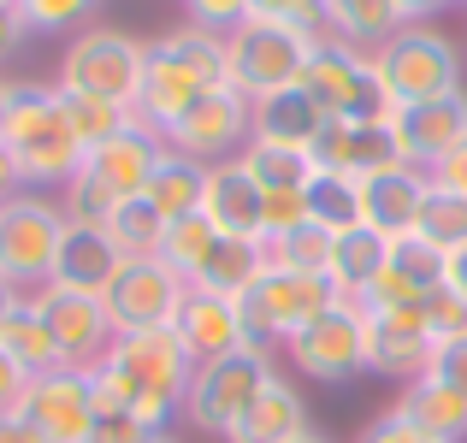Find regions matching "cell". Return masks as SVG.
<instances>
[{
    "mask_svg": "<svg viewBox=\"0 0 467 443\" xmlns=\"http://www.w3.org/2000/svg\"><path fill=\"white\" fill-rule=\"evenodd\" d=\"M190 373L195 361L178 343V331H130L89 366V390L101 414H137L142 432L171 438L183 426Z\"/></svg>",
    "mask_w": 467,
    "mask_h": 443,
    "instance_id": "1",
    "label": "cell"
},
{
    "mask_svg": "<svg viewBox=\"0 0 467 443\" xmlns=\"http://www.w3.org/2000/svg\"><path fill=\"white\" fill-rule=\"evenodd\" d=\"M0 148L12 154L24 190L54 195L89 166V148L78 142L59 101V83H36V77H6V125H0Z\"/></svg>",
    "mask_w": 467,
    "mask_h": 443,
    "instance_id": "2",
    "label": "cell"
},
{
    "mask_svg": "<svg viewBox=\"0 0 467 443\" xmlns=\"http://www.w3.org/2000/svg\"><path fill=\"white\" fill-rule=\"evenodd\" d=\"M225 83H231L225 36H213V30L183 18V24H171L166 36L149 42V71H142V95H137V107H130V118L166 137L202 95L225 89Z\"/></svg>",
    "mask_w": 467,
    "mask_h": 443,
    "instance_id": "3",
    "label": "cell"
},
{
    "mask_svg": "<svg viewBox=\"0 0 467 443\" xmlns=\"http://www.w3.org/2000/svg\"><path fill=\"white\" fill-rule=\"evenodd\" d=\"M278 378V361L273 349L261 343H243V349L219 355V361H202L190 373V397H183V426L202 438H219L225 443L249 420V408L266 397V385Z\"/></svg>",
    "mask_w": 467,
    "mask_h": 443,
    "instance_id": "4",
    "label": "cell"
},
{
    "mask_svg": "<svg viewBox=\"0 0 467 443\" xmlns=\"http://www.w3.org/2000/svg\"><path fill=\"white\" fill-rule=\"evenodd\" d=\"M142 71H149V42L119 24H89L66 42L54 83L66 95H101L113 107H137L142 95Z\"/></svg>",
    "mask_w": 467,
    "mask_h": 443,
    "instance_id": "5",
    "label": "cell"
},
{
    "mask_svg": "<svg viewBox=\"0 0 467 443\" xmlns=\"http://www.w3.org/2000/svg\"><path fill=\"white\" fill-rule=\"evenodd\" d=\"M373 59L397 107L462 95V83H467V47L450 30H438V24H402Z\"/></svg>",
    "mask_w": 467,
    "mask_h": 443,
    "instance_id": "6",
    "label": "cell"
},
{
    "mask_svg": "<svg viewBox=\"0 0 467 443\" xmlns=\"http://www.w3.org/2000/svg\"><path fill=\"white\" fill-rule=\"evenodd\" d=\"M319 36L296 30V24H273V18H243L237 30L225 36V59H231V83H237L249 101L261 95H278L290 83H302Z\"/></svg>",
    "mask_w": 467,
    "mask_h": 443,
    "instance_id": "7",
    "label": "cell"
},
{
    "mask_svg": "<svg viewBox=\"0 0 467 443\" xmlns=\"http://www.w3.org/2000/svg\"><path fill=\"white\" fill-rule=\"evenodd\" d=\"M66 207L54 195H36V190H18L6 207H0V278L18 284L24 295L42 290L54 278V254H59V237H66Z\"/></svg>",
    "mask_w": 467,
    "mask_h": 443,
    "instance_id": "8",
    "label": "cell"
},
{
    "mask_svg": "<svg viewBox=\"0 0 467 443\" xmlns=\"http://www.w3.org/2000/svg\"><path fill=\"white\" fill-rule=\"evenodd\" d=\"M302 89H308L331 118H390L397 113L385 77H379V59L367 54V47L337 42V36H319L308 71H302Z\"/></svg>",
    "mask_w": 467,
    "mask_h": 443,
    "instance_id": "9",
    "label": "cell"
},
{
    "mask_svg": "<svg viewBox=\"0 0 467 443\" xmlns=\"http://www.w3.org/2000/svg\"><path fill=\"white\" fill-rule=\"evenodd\" d=\"M285 361L296 366L308 385H349L367 373V314L361 302L337 295L326 314H314L296 337L285 343Z\"/></svg>",
    "mask_w": 467,
    "mask_h": 443,
    "instance_id": "10",
    "label": "cell"
},
{
    "mask_svg": "<svg viewBox=\"0 0 467 443\" xmlns=\"http://www.w3.org/2000/svg\"><path fill=\"white\" fill-rule=\"evenodd\" d=\"M337 302V284L331 278H308V273H290V266H273L254 278V290L243 295V319H249V343L261 349H285L314 314Z\"/></svg>",
    "mask_w": 467,
    "mask_h": 443,
    "instance_id": "11",
    "label": "cell"
},
{
    "mask_svg": "<svg viewBox=\"0 0 467 443\" xmlns=\"http://www.w3.org/2000/svg\"><path fill=\"white\" fill-rule=\"evenodd\" d=\"M183 295H190V278L171 273L160 254H125V266H119V278L107 284L101 302L113 331L130 337V331H171Z\"/></svg>",
    "mask_w": 467,
    "mask_h": 443,
    "instance_id": "12",
    "label": "cell"
},
{
    "mask_svg": "<svg viewBox=\"0 0 467 443\" xmlns=\"http://www.w3.org/2000/svg\"><path fill=\"white\" fill-rule=\"evenodd\" d=\"M249 142H254V101L237 89V83L202 95V101H195L190 113L166 130V148H171V154H190V160H202V166L237 160Z\"/></svg>",
    "mask_w": 467,
    "mask_h": 443,
    "instance_id": "13",
    "label": "cell"
},
{
    "mask_svg": "<svg viewBox=\"0 0 467 443\" xmlns=\"http://www.w3.org/2000/svg\"><path fill=\"white\" fill-rule=\"evenodd\" d=\"M314 171H343V178H373V171H390V166H409L402 154V137L390 118H326L319 137L308 148Z\"/></svg>",
    "mask_w": 467,
    "mask_h": 443,
    "instance_id": "14",
    "label": "cell"
},
{
    "mask_svg": "<svg viewBox=\"0 0 467 443\" xmlns=\"http://www.w3.org/2000/svg\"><path fill=\"white\" fill-rule=\"evenodd\" d=\"M30 302H36V314L47 319L59 355H66V366H83V373H89V366L119 343V331H113V319H107V302H101V295L42 284V290H30Z\"/></svg>",
    "mask_w": 467,
    "mask_h": 443,
    "instance_id": "15",
    "label": "cell"
},
{
    "mask_svg": "<svg viewBox=\"0 0 467 443\" xmlns=\"http://www.w3.org/2000/svg\"><path fill=\"white\" fill-rule=\"evenodd\" d=\"M18 414L47 443H83L101 408H95L89 373H83V366H59V373H42V378H30V385H24Z\"/></svg>",
    "mask_w": 467,
    "mask_h": 443,
    "instance_id": "16",
    "label": "cell"
},
{
    "mask_svg": "<svg viewBox=\"0 0 467 443\" xmlns=\"http://www.w3.org/2000/svg\"><path fill=\"white\" fill-rule=\"evenodd\" d=\"M390 125H397V137H402L409 166L438 171V166H444V160L467 142V89H462V95H438V101L397 107V113H390Z\"/></svg>",
    "mask_w": 467,
    "mask_h": 443,
    "instance_id": "17",
    "label": "cell"
},
{
    "mask_svg": "<svg viewBox=\"0 0 467 443\" xmlns=\"http://www.w3.org/2000/svg\"><path fill=\"white\" fill-rule=\"evenodd\" d=\"M432 355H438V343L426 337L420 307H409V314H367V373L414 385V378H426Z\"/></svg>",
    "mask_w": 467,
    "mask_h": 443,
    "instance_id": "18",
    "label": "cell"
},
{
    "mask_svg": "<svg viewBox=\"0 0 467 443\" xmlns=\"http://www.w3.org/2000/svg\"><path fill=\"white\" fill-rule=\"evenodd\" d=\"M171 331H178V343L190 349V361H219V355L243 349L249 343V319H243V302H231V295H213V290H195L183 295L178 319H171Z\"/></svg>",
    "mask_w": 467,
    "mask_h": 443,
    "instance_id": "19",
    "label": "cell"
},
{
    "mask_svg": "<svg viewBox=\"0 0 467 443\" xmlns=\"http://www.w3.org/2000/svg\"><path fill=\"white\" fill-rule=\"evenodd\" d=\"M426 190H432V171H420V166H390V171L361 178V225L379 231L385 242L409 237L420 225Z\"/></svg>",
    "mask_w": 467,
    "mask_h": 443,
    "instance_id": "20",
    "label": "cell"
},
{
    "mask_svg": "<svg viewBox=\"0 0 467 443\" xmlns=\"http://www.w3.org/2000/svg\"><path fill=\"white\" fill-rule=\"evenodd\" d=\"M166 154H171L166 137L130 118V125L119 130L113 142L89 148V171H95V178H101L107 190L119 195V201H137V195L154 183V171H160V160H166Z\"/></svg>",
    "mask_w": 467,
    "mask_h": 443,
    "instance_id": "21",
    "label": "cell"
},
{
    "mask_svg": "<svg viewBox=\"0 0 467 443\" xmlns=\"http://www.w3.org/2000/svg\"><path fill=\"white\" fill-rule=\"evenodd\" d=\"M119 266H125V249L113 242V231L107 225H78V219H71L66 237H59L54 278H47V284L83 290V295H107V284L119 278Z\"/></svg>",
    "mask_w": 467,
    "mask_h": 443,
    "instance_id": "22",
    "label": "cell"
},
{
    "mask_svg": "<svg viewBox=\"0 0 467 443\" xmlns=\"http://www.w3.org/2000/svg\"><path fill=\"white\" fill-rule=\"evenodd\" d=\"M261 207H266V190L249 178V166H243V160H219V166H207L202 213L213 219L219 237H249V242H261Z\"/></svg>",
    "mask_w": 467,
    "mask_h": 443,
    "instance_id": "23",
    "label": "cell"
},
{
    "mask_svg": "<svg viewBox=\"0 0 467 443\" xmlns=\"http://www.w3.org/2000/svg\"><path fill=\"white\" fill-rule=\"evenodd\" d=\"M326 118H331L326 107H319L302 83H290V89L254 101V142H278V148H302V154H308Z\"/></svg>",
    "mask_w": 467,
    "mask_h": 443,
    "instance_id": "24",
    "label": "cell"
},
{
    "mask_svg": "<svg viewBox=\"0 0 467 443\" xmlns=\"http://www.w3.org/2000/svg\"><path fill=\"white\" fill-rule=\"evenodd\" d=\"M308 432H314L308 402H302V390L278 373L273 385H266V397L249 408V420H243L225 443H296V438H308Z\"/></svg>",
    "mask_w": 467,
    "mask_h": 443,
    "instance_id": "25",
    "label": "cell"
},
{
    "mask_svg": "<svg viewBox=\"0 0 467 443\" xmlns=\"http://www.w3.org/2000/svg\"><path fill=\"white\" fill-rule=\"evenodd\" d=\"M397 408L409 414L420 432H432L438 443H462L467 438V397H462V390H450V385H438L432 373L414 378V385H402L397 390Z\"/></svg>",
    "mask_w": 467,
    "mask_h": 443,
    "instance_id": "26",
    "label": "cell"
},
{
    "mask_svg": "<svg viewBox=\"0 0 467 443\" xmlns=\"http://www.w3.org/2000/svg\"><path fill=\"white\" fill-rule=\"evenodd\" d=\"M402 24L409 18H402L397 0H326V36H337L349 47H367V54H379Z\"/></svg>",
    "mask_w": 467,
    "mask_h": 443,
    "instance_id": "27",
    "label": "cell"
},
{
    "mask_svg": "<svg viewBox=\"0 0 467 443\" xmlns=\"http://www.w3.org/2000/svg\"><path fill=\"white\" fill-rule=\"evenodd\" d=\"M266 273V242H249V237H219V249L207 254V266L195 273V290H213V295H243L254 290V278Z\"/></svg>",
    "mask_w": 467,
    "mask_h": 443,
    "instance_id": "28",
    "label": "cell"
},
{
    "mask_svg": "<svg viewBox=\"0 0 467 443\" xmlns=\"http://www.w3.org/2000/svg\"><path fill=\"white\" fill-rule=\"evenodd\" d=\"M385 261H390V242L367 225H349V231H337V249H331V284H337V295L355 302V295L385 273Z\"/></svg>",
    "mask_w": 467,
    "mask_h": 443,
    "instance_id": "29",
    "label": "cell"
},
{
    "mask_svg": "<svg viewBox=\"0 0 467 443\" xmlns=\"http://www.w3.org/2000/svg\"><path fill=\"white\" fill-rule=\"evenodd\" d=\"M0 349H6L30 378L59 373V366H66V355H59V343H54V331H47V319L36 314V302H24L18 314L0 325Z\"/></svg>",
    "mask_w": 467,
    "mask_h": 443,
    "instance_id": "30",
    "label": "cell"
},
{
    "mask_svg": "<svg viewBox=\"0 0 467 443\" xmlns=\"http://www.w3.org/2000/svg\"><path fill=\"white\" fill-rule=\"evenodd\" d=\"M202 190H207V166L202 160H190V154H166L160 160V171H154V183L142 195L160 207V219H183V213H202Z\"/></svg>",
    "mask_w": 467,
    "mask_h": 443,
    "instance_id": "31",
    "label": "cell"
},
{
    "mask_svg": "<svg viewBox=\"0 0 467 443\" xmlns=\"http://www.w3.org/2000/svg\"><path fill=\"white\" fill-rule=\"evenodd\" d=\"M243 166H249V178L261 183L266 195L273 190H308V178H314V160L302 154V148H278V142H249L243 148Z\"/></svg>",
    "mask_w": 467,
    "mask_h": 443,
    "instance_id": "32",
    "label": "cell"
},
{
    "mask_svg": "<svg viewBox=\"0 0 467 443\" xmlns=\"http://www.w3.org/2000/svg\"><path fill=\"white\" fill-rule=\"evenodd\" d=\"M219 249V231H213V219L207 213H183V219H171L166 225V242H160V261L171 266V273H183L195 284V273L207 266V254Z\"/></svg>",
    "mask_w": 467,
    "mask_h": 443,
    "instance_id": "33",
    "label": "cell"
},
{
    "mask_svg": "<svg viewBox=\"0 0 467 443\" xmlns=\"http://www.w3.org/2000/svg\"><path fill=\"white\" fill-rule=\"evenodd\" d=\"M331 249H337V231H326L319 219H308L302 231L266 242V261L290 266V273H308V278H331Z\"/></svg>",
    "mask_w": 467,
    "mask_h": 443,
    "instance_id": "34",
    "label": "cell"
},
{
    "mask_svg": "<svg viewBox=\"0 0 467 443\" xmlns=\"http://www.w3.org/2000/svg\"><path fill=\"white\" fill-rule=\"evenodd\" d=\"M308 213L326 231L361 225V183L343 178V171H314V178H308Z\"/></svg>",
    "mask_w": 467,
    "mask_h": 443,
    "instance_id": "35",
    "label": "cell"
},
{
    "mask_svg": "<svg viewBox=\"0 0 467 443\" xmlns=\"http://www.w3.org/2000/svg\"><path fill=\"white\" fill-rule=\"evenodd\" d=\"M420 231L432 249H467V195H456V190H444V183L432 178V190H426V207H420Z\"/></svg>",
    "mask_w": 467,
    "mask_h": 443,
    "instance_id": "36",
    "label": "cell"
},
{
    "mask_svg": "<svg viewBox=\"0 0 467 443\" xmlns=\"http://www.w3.org/2000/svg\"><path fill=\"white\" fill-rule=\"evenodd\" d=\"M107 231H113V242L125 254H160V242H166V219H160V207L149 201V195L119 201V213L107 219Z\"/></svg>",
    "mask_w": 467,
    "mask_h": 443,
    "instance_id": "37",
    "label": "cell"
},
{
    "mask_svg": "<svg viewBox=\"0 0 467 443\" xmlns=\"http://www.w3.org/2000/svg\"><path fill=\"white\" fill-rule=\"evenodd\" d=\"M59 101H66V118H71V130H78L83 148L113 142L119 130L130 125V107H113V101H101V95H66L59 89Z\"/></svg>",
    "mask_w": 467,
    "mask_h": 443,
    "instance_id": "38",
    "label": "cell"
},
{
    "mask_svg": "<svg viewBox=\"0 0 467 443\" xmlns=\"http://www.w3.org/2000/svg\"><path fill=\"white\" fill-rule=\"evenodd\" d=\"M444 261H450V254H444V249H432L420 231H409V237L390 242V266H397V273L409 278L414 290H426V295L444 290Z\"/></svg>",
    "mask_w": 467,
    "mask_h": 443,
    "instance_id": "39",
    "label": "cell"
},
{
    "mask_svg": "<svg viewBox=\"0 0 467 443\" xmlns=\"http://www.w3.org/2000/svg\"><path fill=\"white\" fill-rule=\"evenodd\" d=\"M59 207H66V219H78V225H107V219L119 213V195L107 190V183L95 178L89 166H83L78 178L59 190Z\"/></svg>",
    "mask_w": 467,
    "mask_h": 443,
    "instance_id": "40",
    "label": "cell"
},
{
    "mask_svg": "<svg viewBox=\"0 0 467 443\" xmlns=\"http://www.w3.org/2000/svg\"><path fill=\"white\" fill-rule=\"evenodd\" d=\"M101 0H24V18H30L36 36H59V30H89Z\"/></svg>",
    "mask_w": 467,
    "mask_h": 443,
    "instance_id": "41",
    "label": "cell"
},
{
    "mask_svg": "<svg viewBox=\"0 0 467 443\" xmlns=\"http://www.w3.org/2000/svg\"><path fill=\"white\" fill-rule=\"evenodd\" d=\"M355 302H361L367 314H409V307H420V302H426V290H414L409 278H402L397 266L385 261V273H379L373 284H367L361 295H355Z\"/></svg>",
    "mask_w": 467,
    "mask_h": 443,
    "instance_id": "42",
    "label": "cell"
},
{
    "mask_svg": "<svg viewBox=\"0 0 467 443\" xmlns=\"http://www.w3.org/2000/svg\"><path fill=\"white\" fill-rule=\"evenodd\" d=\"M420 319H426V337L444 349V343H462L467 337V302L456 290H432L420 302Z\"/></svg>",
    "mask_w": 467,
    "mask_h": 443,
    "instance_id": "43",
    "label": "cell"
},
{
    "mask_svg": "<svg viewBox=\"0 0 467 443\" xmlns=\"http://www.w3.org/2000/svg\"><path fill=\"white\" fill-rule=\"evenodd\" d=\"M308 190H273L266 195V207H261V242H278V237H290V231H302L308 225Z\"/></svg>",
    "mask_w": 467,
    "mask_h": 443,
    "instance_id": "44",
    "label": "cell"
},
{
    "mask_svg": "<svg viewBox=\"0 0 467 443\" xmlns=\"http://www.w3.org/2000/svg\"><path fill=\"white\" fill-rule=\"evenodd\" d=\"M254 18H273V24H296V30L326 36V0H249Z\"/></svg>",
    "mask_w": 467,
    "mask_h": 443,
    "instance_id": "45",
    "label": "cell"
},
{
    "mask_svg": "<svg viewBox=\"0 0 467 443\" xmlns=\"http://www.w3.org/2000/svg\"><path fill=\"white\" fill-rule=\"evenodd\" d=\"M183 12H190V24H202L213 36H231L243 18H254L249 0H183Z\"/></svg>",
    "mask_w": 467,
    "mask_h": 443,
    "instance_id": "46",
    "label": "cell"
},
{
    "mask_svg": "<svg viewBox=\"0 0 467 443\" xmlns=\"http://www.w3.org/2000/svg\"><path fill=\"white\" fill-rule=\"evenodd\" d=\"M355 443H438V438H432V432H420V426H414L409 414L390 402L379 420H367V426H361V438H355Z\"/></svg>",
    "mask_w": 467,
    "mask_h": 443,
    "instance_id": "47",
    "label": "cell"
},
{
    "mask_svg": "<svg viewBox=\"0 0 467 443\" xmlns=\"http://www.w3.org/2000/svg\"><path fill=\"white\" fill-rule=\"evenodd\" d=\"M30 18H24V0H0V66L6 59H18L24 47H30Z\"/></svg>",
    "mask_w": 467,
    "mask_h": 443,
    "instance_id": "48",
    "label": "cell"
},
{
    "mask_svg": "<svg viewBox=\"0 0 467 443\" xmlns=\"http://www.w3.org/2000/svg\"><path fill=\"white\" fill-rule=\"evenodd\" d=\"M83 443H154V432H142L137 414H95Z\"/></svg>",
    "mask_w": 467,
    "mask_h": 443,
    "instance_id": "49",
    "label": "cell"
},
{
    "mask_svg": "<svg viewBox=\"0 0 467 443\" xmlns=\"http://www.w3.org/2000/svg\"><path fill=\"white\" fill-rule=\"evenodd\" d=\"M426 373H432L438 385H450V390H462V397H467V337L462 343H444V349L432 355V366H426Z\"/></svg>",
    "mask_w": 467,
    "mask_h": 443,
    "instance_id": "50",
    "label": "cell"
},
{
    "mask_svg": "<svg viewBox=\"0 0 467 443\" xmlns=\"http://www.w3.org/2000/svg\"><path fill=\"white\" fill-rule=\"evenodd\" d=\"M24 385H30V373H24L18 361H12L6 349H0V414H12L18 408V397H24Z\"/></svg>",
    "mask_w": 467,
    "mask_h": 443,
    "instance_id": "51",
    "label": "cell"
},
{
    "mask_svg": "<svg viewBox=\"0 0 467 443\" xmlns=\"http://www.w3.org/2000/svg\"><path fill=\"white\" fill-rule=\"evenodd\" d=\"M432 178H438V183H444V190H456V195H467V142H462V148H456V154H450V160H444V166H438V171H432Z\"/></svg>",
    "mask_w": 467,
    "mask_h": 443,
    "instance_id": "52",
    "label": "cell"
},
{
    "mask_svg": "<svg viewBox=\"0 0 467 443\" xmlns=\"http://www.w3.org/2000/svg\"><path fill=\"white\" fill-rule=\"evenodd\" d=\"M0 443H47V438L36 432V426L24 420L18 408H12V414H0Z\"/></svg>",
    "mask_w": 467,
    "mask_h": 443,
    "instance_id": "53",
    "label": "cell"
},
{
    "mask_svg": "<svg viewBox=\"0 0 467 443\" xmlns=\"http://www.w3.org/2000/svg\"><path fill=\"white\" fill-rule=\"evenodd\" d=\"M397 6H402V18H409V24H438V12L462 6V0H397Z\"/></svg>",
    "mask_w": 467,
    "mask_h": 443,
    "instance_id": "54",
    "label": "cell"
},
{
    "mask_svg": "<svg viewBox=\"0 0 467 443\" xmlns=\"http://www.w3.org/2000/svg\"><path fill=\"white\" fill-rule=\"evenodd\" d=\"M444 290H456L462 302H467V249H450V261H444Z\"/></svg>",
    "mask_w": 467,
    "mask_h": 443,
    "instance_id": "55",
    "label": "cell"
},
{
    "mask_svg": "<svg viewBox=\"0 0 467 443\" xmlns=\"http://www.w3.org/2000/svg\"><path fill=\"white\" fill-rule=\"evenodd\" d=\"M18 190H24V178H18V166H12V154L0 148V207H6V201H12Z\"/></svg>",
    "mask_w": 467,
    "mask_h": 443,
    "instance_id": "56",
    "label": "cell"
},
{
    "mask_svg": "<svg viewBox=\"0 0 467 443\" xmlns=\"http://www.w3.org/2000/svg\"><path fill=\"white\" fill-rule=\"evenodd\" d=\"M24 302H30V295H24L18 284H6V278H0V325H6V319H12V314H18V307H24Z\"/></svg>",
    "mask_w": 467,
    "mask_h": 443,
    "instance_id": "57",
    "label": "cell"
},
{
    "mask_svg": "<svg viewBox=\"0 0 467 443\" xmlns=\"http://www.w3.org/2000/svg\"><path fill=\"white\" fill-rule=\"evenodd\" d=\"M0 125H6V77H0Z\"/></svg>",
    "mask_w": 467,
    "mask_h": 443,
    "instance_id": "58",
    "label": "cell"
},
{
    "mask_svg": "<svg viewBox=\"0 0 467 443\" xmlns=\"http://www.w3.org/2000/svg\"><path fill=\"white\" fill-rule=\"evenodd\" d=\"M296 443H331V438L326 432H308V438H296Z\"/></svg>",
    "mask_w": 467,
    "mask_h": 443,
    "instance_id": "59",
    "label": "cell"
},
{
    "mask_svg": "<svg viewBox=\"0 0 467 443\" xmlns=\"http://www.w3.org/2000/svg\"><path fill=\"white\" fill-rule=\"evenodd\" d=\"M154 443H178V438H154Z\"/></svg>",
    "mask_w": 467,
    "mask_h": 443,
    "instance_id": "60",
    "label": "cell"
},
{
    "mask_svg": "<svg viewBox=\"0 0 467 443\" xmlns=\"http://www.w3.org/2000/svg\"><path fill=\"white\" fill-rule=\"evenodd\" d=\"M462 6H467V0H462Z\"/></svg>",
    "mask_w": 467,
    "mask_h": 443,
    "instance_id": "61",
    "label": "cell"
},
{
    "mask_svg": "<svg viewBox=\"0 0 467 443\" xmlns=\"http://www.w3.org/2000/svg\"><path fill=\"white\" fill-rule=\"evenodd\" d=\"M178 6H183V0H178Z\"/></svg>",
    "mask_w": 467,
    "mask_h": 443,
    "instance_id": "62",
    "label": "cell"
},
{
    "mask_svg": "<svg viewBox=\"0 0 467 443\" xmlns=\"http://www.w3.org/2000/svg\"><path fill=\"white\" fill-rule=\"evenodd\" d=\"M462 47H467V42H462Z\"/></svg>",
    "mask_w": 467,
    "mask_h": 443,
    "instance_id": "63",
    "label": "cell"
}]
</instances>
